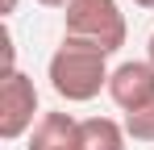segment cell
Returning a JSON list of instances; mask_svg holds the SVG:
<instances>
[{"label": "cell", "mask_w": 154, "mask_h": 150, "mask_svg": "<svg viewBox=\"0 0 154 150\" xmlns=\"http://www.w3.org/2000/svg\"><path fill=\"white\" fill-rule=\"evenodd\" d=\"M133 4H137V8H154V0H133Z\"/></svg>", "instance_id": "cell-11"}, {"label": "cell", "mask_w": 154, "mask_h": 150, "mask_svg": "<svg viewBox=\"0 0 154 150\" xmlns=\"http://www.w3.org/2000/svg\"><path fill=\"white\" fill-rule=\"evenodd\" d=\"M42 121L38 113V88L25 71H4L0 79V138L4 142H17L33 133V125Z\"/></svg>", "instance_id": "cell-3"}, {"label": "cell", "mask_w": 154, "mask_h": 150, "mask_svg": "<svg viewBox=\"0 0 154 150\" xmlns=\"http://www.w3.org/2000/svg\"><path fill=\"white\" fill-rule=\"evenodd\" d=\"M38 4H46V8H67L71 0H38Z\"/></svg>", "instance_id": "cell-8"}, {"label": "cell", "mask_w": 154, "mask_h": 150, "mask_svg": "<svg viewBox=\"0 0 154 150\" xmlns=\"http://www.w3.org/2000/svg\"><path fill=\"white\" fill-rule=\"evenodd\" d=\"M108 96H112V104H117L121 113H137V108L154 104V67L150 63H137V58L112 67Z\"/></svg>", "instance_id": "cell-4"}, {"label": "cell", "mask_w": 154, "mask_h": 150, "mask_svg": "<svg viewBox=\"0 0 154 150\" xmlns=\"http://www.w3.org/2000/svg\"><path fill=\"white\" fill-rule=\"evenodd\" d=\"M79 142H83V150H125L129 133L112 117H83L79 121Z\"/></svg>", "instance_id": "cell-6"}, {"label": "cell", "mask_w": 154, "mask_h": 150, "mask_svg": "<svg viewBox=\"0 0 154 150\" xmlns=\"http://www.w3.org/2000/svg\"><path fill=\"white\" fill-rule=\"evenodd\" d=\"M50 88L58 96L67 100V104H88V100H96L100 92H108V54L96 46H88V42H75V38H63V46L50 54Z\"/></svg>", "instance_id": "cell-1"}, {"label": "cell", "mask_w": 154, "mask_h": 150, "mask_svg": "<svg viewBox=\"0 0 154 150\" xmlns=\"http://www.w3.org/2000/svg\"><path fill=\"white\" fill-rule=\"evenodd\" d=\"M146 63L154 67V33H150V42H146Z\"/></svg>", "instance_id": "cell-9"}, {"label": "cell", "mask_w": 154, "mask_h": 150, "mask_svg": "<svg viewBox=\"0 0 154 150\" xmlns=\"http://www.w3.org/2000/svg\"><path fill=\"white\" fill-rule=\"evenodd\" d=\"M67 33L63 38H75V42H88V46L104 50V54H117L129 38V25H125V13L117 0H71L67 13Z\"/></svg>", "instance_id": "cell-2"}, {"label": "cell", "mask_w": 154, "mask_h": 150, "mask_svg": "<svg viewBox=\"0 0 154 150\" xmlns=\"http://www.w3.org/2000/svg\"><path fill=\"white\" fill-rule=\"evenodd\" d=\"M29 150H83L79 121L71 113H42V121L29 133Z\"/></svg>", "instance_id": "cell-5"}, {"label": "cell", "mask_w": 154, "mask_h": 150, "mask_svg": "<svg viewBox=\"0 0 154 150\" xmlns=\"http://www.w3.org/2000/svg\"><path fill=\"white\" fill-rule=\"evenodd\" d=\"M0 8H4V17H8V13H17V0H4Z\"/></svg>", "instance_id": "cell-10"}, {"label": "cell", "mask_w": 154, "mask_h": 150, "mask_svg": "<svg viewBox=\"0 0 154 150\" xmlns=\"http://www.w3.org/2000/svg\"><path fill=\"white\" fill-rule=\"evenodd\" d=\"M125 133L133 142H154V104L137 108V113H125Z\"/></svg>", "instance_id": "cell-7"}]
</instances>
